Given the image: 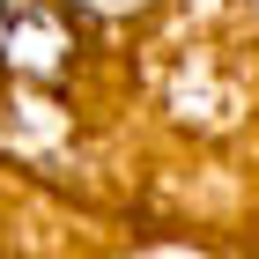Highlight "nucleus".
Returning <instances> with one entry per match:
<instances>
[{
	"instance_id": "1",
	"label": "nucleus",
	"mask_w": 259,
	"mask_h": 259,
	"mask_svg": "<svg viewBox=\"0 0 259 259\" xmlns=\"http://www.w3.org/2000/svg\"><path fill=\"white\" fill-rule=\"evenodd\" d=\"M0 67H15V74H60L67 67V22L45 0H0Z\"/></svg>"
},
{
	"instance_id": "2",
	"label": "nucleus",
	"mask_w": 259,
	"mask_h": 259,
	"mask_svg": "<svg viewBox=\"0 0 259 259\" xmlns=\"http://www.w3.org/2000/svg\"><path fill=\"white\" fill-rule=\"evenodd\" d=\"M74 8H97V15H119V8H141V0H74Z\"/></svg>"
}]
</instances>
